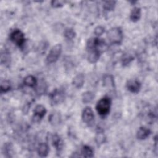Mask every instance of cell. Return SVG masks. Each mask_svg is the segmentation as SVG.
I'll return each instance as SVG.
<instances>
[{"mask_svg":"<svg viewBox=\"0 0 158 158\" xmlns=\"http://www.w3.org/2000/svg\"><path fill=\"white\" fill-rule=\"evenodd\" d=\"M46 113V108L42 105H37L33 110L34 122H40Z\"/></svg>","mask_w":158,"mask_h":158,"instance_id":"7","label":"cell"},{"mask_svg":"<svg viewBox=\"0 0 158 158\" xmlns=\"http://www.w3.org/2000/svg\"><path fill=\"white\" fill-rule=\"evenodd\" d=\"M23 83L27 86L34 87L37 83V80L34 76L28 75L24 78Z\"/></svg>","mask_w":158,"mask_h":158,"instance_id":"17","label":"cell"},{"mask_svg":"<svg viewBox=\"0 0 158 158\" xmlns=\"http://www.w3.org/2000/svg\"><path fill=\"white\" fill-rule=\"evenodd\" d=\"M104 32V28L102 26H98L94 28V33L96 36H101Z\"/></svg>","mask_w":158,"mask_h":158,"instance_id":"25","label":"cell"},{"mask_svg":"<svg viewBox=\"0 0 158 158\" xmlns=\"http://www.w3.org/2000/svg\"><path fill=\"white\" fill-rule=\"evenodd\" d=\"M49 99L52 105H56L62 102L65 98L64 92L61 89H55L49 94Z\"/></svg>","mask_w":158,"mask_h":158,"instance_id":"4","label":"cell"},{"mask_svg":"<svg viewBox=\"0 0 158 158\" xmlns=\"http://www.w3.org/2000/svg\"><path fill=\"white\" fill-rule=\"evenodd\" d=\"M10 83L9 80H2L1 83V93H6L10 89Z\"/></svg>","mask_w":158,"mask_h":158,"instance_id":"22","label":"cell"},{"mask_svg":"<svg viewBox=\"0 0 158 158\" xmlns=\"http://www.w3.org/2000/svg\"><path fill=\"white\" fill-rule=\"evenodd\" d=\"M104 86L107 88H113L114 86V77L111 75H106L103 77Z\"/></svg>","mask_w":158,"mask_h":158,"instance_id":"16","label":"cell"},{"mask_svg":"<svg viewBox=\"0 0 158 158\" xmlns=\"http://www.w3.org/2000/svg\"><path fill=\"white\" fill-rule=\"evenodd\" d=\"M9 56H8L7 54L4 53V54H1V64H6L9 62Z\"/></svg>","mask_w":158,"mask_h":158,"instance_id":"27","label":"cell"},{"mask_svg":"<svg viewBox=\"0 0 158 158\" xmlns=\"http://www.w3.org/2000/svg\"><path fill=\"white\" fill-rule=\"evenodd\" d=\"M141 9L139 7H135L131 11V13L130 15V19L131 21L135 22L139 20L141 17Z\"/></svg>","mask_w":158,"mask_h":158,"instance_id":"14","label":"cell"},{"mask_svg":"<svg viewBox=\"0 0 158 158\" xmlns=\"http://www.w3.org/2000/svg\"><path fill=\"white\" fill-rule=\"evenodd\" d=\"M64 35L66 39L69 40H71L75 37L76 33H75V31L72 28H68L65 30Z\"/></svg>","mask_w":158,"mask_h":158,"instance_id":"21","label":"cell"},{"mask_svg":"<svg viewBox=\"0 0 158 158\" xmlns=\"http://www.w3.org/2000/svg\"><path fill=\"white\" fill-rule=\"evenodd\" d=\"M110 106H111L110 99L109 97L105 96L98 101L96 106V109L98 113L101 116L104 117L109 114L110 109Z\"/></svg>","mask_w":158,"mask_h":158,"instance_id":"1","label":"cell"},{"mask_svg":"<svg viewBox=\"0 0 158 158\" xmlns=\"http://www.w3.org/2000/svg\"><path fill=\"white\" fill-rule=\"evenodd\" d=\"M81 117L82 120L85 123L88 125L91 124L93 122L94 118V115L91 108L89 107H85L83 110Z\"/></svg>","mask_w":158,"mask_h":158,"instance_id":"6","label":"cell"},{"mask_svg":"<svg viewBox=\"0 0 158 158\" xmlns=\"http://www.w3.org/2000/svg\"><path fill=\"white\" fill-rule=\"evenodd\" d=\"M88 56V60L90 63L96 62L100 57V52L96 50H90Z\"/></svg>","mask_w":158,"mask_h":158,"instance_id":"15","label":"cell"},{"mask_svg":"<svg viewBox=\"0 0 158 158\" xmlns=\"http://www.w3.org/2000/svg\"><path fill=\"white\" fill-rule=\"evenodd\" d=\"M49 148L46 143H40L37 148V152L39 156L41 157H46L49 153Z\"/></svg>","mask_w":158,"mask_h":158,"instance_id":"13","label":"cell"},{"mask_svg":"<svg viewBox=\"0 0 158 158\" xmlns=\"http://www.w3.org/2000/svg\"><path fill=\"white\" fill-rule=\"evenodd\" d=\"M48 121L50 124L53 126L59 125L62 122V116L60 113L58 111L52 112L49 115Z\"/></svg>","mask_w":158,"mask_h":158,"instance_id":"9","label":"cell"},{"mask_svg":"<svg viewBox=\"0 0 158 158\" xmlns=\"http://www.w3.org/2000/svg\"><path fill=\"white\" fill-rule=\"evenodd\" d=\"M107 37L110 43L114 44H120L123 40V33L118 27L110 28L107 33Z\"/></svg>","mask_w":158,"mask_h":158,"instance_id":"2","label":"cell"},{"mask_svg":"<svg viewBox=\"0 0 158 158\" xmlns=\"http://www.w3.org/2000/svg\"><path fill=\"white\" fill-rule=\"evenodd\" d=\"M94 98V94L91 91H86L82 94V101L85 104L90 103Z\"/></svg>","mask_w":158,"mask_h":158,"instance_id":"18","label":"cell"},{"mask_svg":"<svg viewBox=\"0 0 158 158\" xmlns=\"http://www.w3.org/2000/svg\"><path fill=\"white\" fill-rule=\"evenodd\" d=\"M52 143L57 151L60 152L63 147V142L60 137L57 134H54L52 137Z\"/></svg>","mask_w":158,"mask_h":158,"instance_id":"12","label":"cell"},{"mask_svg":"<svg viewBox=\"0 0 158 158\" xmlns=\"http://www.w3.org/2000/svg\"><path fill=\"white\" fill-rule=\"evenodd\" d=\"M81 154L85 157H93L94 156L93 150L90 146L85 145L81 149Z\"/></svg>","mask_w":158,"mask_h":158,"instance_id":"19","label":"cell"},{"mask_svg":"<svg viewBox=\"0 0 158 158\" xmlns=\"http://www.w3.org/2000/svg\"><path fill=\"white\" fill-rule=\"evenodd\" d=\"M38 91L39 93H43L45 92V90L46 89V88L45 86V84L43 83V85H41L38 87Z\"/></svg>","mask_w":158,"mask_h":158,"instance_id":"28","label":"cell"},{"mask_svg":"<svg viewBox=\"0 0 158 158\" xmlns=\"http://www.w3.org/2000/svg\"><path fill=\"white\" fill-rule=\"evenodd\" d=\"M141 83L136 80H130L127 81L126 87L128 91L133 93H137L141 89Z\"/></svg>","mask_w":158,"mask_h":158,"instance_id":"8","label":"cell"},{"mask_svg":"<svg viewBox=\"0 0 158 158\" xmlns=\"http://www.w3.org/2000/svg\"><path fill=\"white\" fill-rule=\"evenodd\" d=\"M64 2V1H52L51 2V6L55 8H58V7H60L62 6H63Z\"/></svg>","mask_w":158,"mask_h":158,"instance_id":"26","label":"cell"},{"mask_svg":"<svg viewBox=\"0 0 158 158\" xmlns=\"http://www.w3.org/2000/svg\"><path fill=\"white\" fill-rule=\"evenodd\" d=\"M116 1H104L103 4V8L107 11L113 10L115 8Z\"/></svg>","mask_w":158,"mask_h":158,"instance_id":"20","label":"cell"},{"mask_svg":"<svg viewBox=\"0 0 158 158\" xmlns=\"http://www.w3.org/2000/svg\"><path fill=\"white\" fill-rule=\"evenodd\" d=\"M151 134L149 129L146 127H140L136 133V138L139 140H143L147 138Z\"/></svg>","mask_w":158,"mask_h":158,"instance_id":"11","label":"cell"},{"mask_svg":"<svg viewBox=\"0 0 158 158\" xmlns=\"http://www.w3.org/2000/svg\"><path fill=\"white\" fill-rule=\"evenodd\" d=\"M134 57L130 54H124L122 58V64L123 66L128 65L132 60H133Z\"/></svg>","mask_w":158,"mask_h":158,"instance_id":"23","label":"cell"},{"mask_svg":"<svg viewBox=\"0 0 158 158\" xmlns=\"http://www.w3.org/2000/svg\"><path fill=\"white\" fill-rule=\"evenodd\" d=\"M95 139H96V142L98 144H101L105 142L106 137L102 132L99 131V133H97Z\"/></svg>","mask_w":158,"mask_h":158,"instance_id":"24","label":"cell"},{"mask_svg":"<svg viewBox=\"0 0 158 158\" xmlns=\"http://www.w3.org/2000/svg\"><path fill=\"white\" fill-rule=\"evenodd\" d=\"M85 82V76L83 73L77 74L72 80V85L76 88H81Z\"/></svg>","mask_w":158,"mask_h":158,"instance_id":"10","label":"cell"},{"mask_svg":"<svg viewBox=\"0 0 158 158\" xmlns=\"http://www.w3.org/2000/svg\"><path fill=\"white\" fill-rule=\"evenodd\" d=\"M10 40L16 45L21 47L25 43L24 34L19 29L14 30L10 35Z\"/></svg>","mask_w":158,"mask_h":158,"instance_id":"5","label":"cell"},{"mask_svg":"<svg viewBox=\"0 0 158 158\" xmlns=\"http://www.w3.org/2000/svg\"><path fill=\"white\" fill-rule=\"evenodd\" d=\"M62 45L60 44H57L54 46L46 57V62L48 64H52L56 62L62 53Z\"/></svg>","mask_w":158,"mask_h":158,"instance_id":"3","label":"cell"}]
</instances>
